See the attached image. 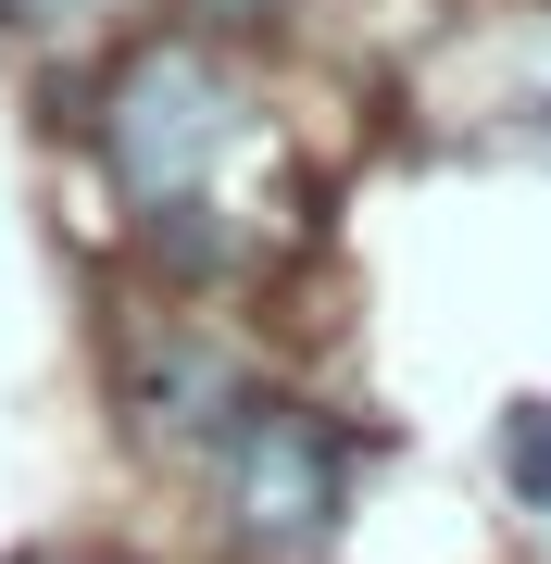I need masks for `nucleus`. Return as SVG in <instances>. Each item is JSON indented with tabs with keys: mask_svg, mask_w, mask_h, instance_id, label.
I'll use <instances>...</instances> for the list:
<instances>
[{
	"mask_svg": "<svg viewBox=\"0 0 551 564\" xmlns=\"http://www.w3.org/2000/svg\"><path fill=\"white\" fill-rule=\"evenodd\" d=\"M76 126H88V163L113 176V202L164 214V202H213L225 151L251 139V88L213 39H139Z\"/></svg>",
	"mask_w": 551,
	"mask_h": 564,
	"instance_id": "1",
	"label": "nucleus"
},
{
	"mask_svg": "<svg viewBox=\"0 0 551 564\" xmlns=\"http://www.w3.org/2000/svg\"><path fill=\"white\" fill-rule=\"evenodd\" d=\"M213 489H225V527H239L251 564H327L339 514H351V440H339V414L251 389L239 426L213 440Z\"/></svg>",
	"mask_w": 551,
	"mask_h": 564,
	"instance_id": "2",
	"label": "nucleus"
},
{
	"mask_svg": "<svg viewBox=\"0 0 551 564\" xmlns=\"http://www.w3.org/2000/svg\"><path fill=\"white\" fill-rule=\"evenodd\" d=\"M113 389H125V426H139L151 452H188V464H213V440L239 426L251 402V377L225 364L201 326H125V351H113Z\"/></svg>",
	"mask_w": 551,
	"mask_h": 564,
	"instance_id": "3",
	"label": "nucleus"
},
{
	"mask_svg": "<svg viewBox=\"0 0 551 564\" xmlns=\"http://www.w3.org/2000/svg\"><path fill=\"white\" fill-rule=\"evenodd\" d=\"M502 489L527 514H551V402H514L502 414Z\"/></svg>",
	"mask_w": 551,
	"mask_h": 564,
	"instance_id": "4",
	"label": "nucleus"
},
{
	"mask_svg": "<svg viewBox=\"0 0 551 564\" xmlns=\"http://www.w3.org/2000/svg\"><path fill=\"white\" fill-rule=\"evenodd\" d=\"M125 0H0V39H88V25H113Z\"/></svg>",
	"mask_w": 551,
	"mask_h": 564,
	"instance_id": "5",
	"label": "nucleus"
},
{
	"mask_svg": "<svg viewBox=\"0 0 551 564\" xmlns=\"http://www.w3.org/2000/svg\"><path fill=\"white\" fill-rule=\"evenodd\" d=\"M188 13H213V25H251V13H276V0H188Z\"/></svg>",
	"mask_w": 551,
	"mask_h": 564,
	"instance_id": "6",
	"label": "nucleus"
},
{
	"mask_svg": "<svg viewBox=\"0 0 551 564\" xmlns=\"http://www.w3.org/2000/svg\"><path fill=\"white\" fill-rule=\"evenodd\" d=\"M527 139H539V151H551V101H527Z\"/></svg>",
	"mask_w": 551,
	"mask_h": 564,
	"instance_id": "7",
	"label": "nucleus"
}]
</instances>
